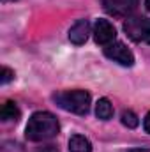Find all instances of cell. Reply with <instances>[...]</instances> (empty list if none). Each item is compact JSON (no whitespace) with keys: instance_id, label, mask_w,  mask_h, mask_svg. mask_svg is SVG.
Masks as SVG:
<instances>
[{"instance_id":"6da1fadb","label":"cell","mask_w":150,"mask_h":152,"mask_svg":"<svg viewBox=\"0 0 150 152\" xmlns=\"http://www.w3.org/2000/svg\"><path fill=\"white\" fill-rule=\"evenodd\" d=\"M58 131H60V126L55 115L48 112H36L28 118V124L25 127V136L30 142H44L57 136Z\"/></svg>"},{"instance_id":"7a4b0ae2","label":"cell","mask_w":150,"mask_h":152,"mask_svg":"<svg viewBox=\"0 0 150 152\" xmlns=\"http://www.w3.org/2000/svg\"><path fill=\"white\" fill-rule=\"evenodd\" d=\"M53 101L66 112L76 115H87L90 110L92 97L87 90H64L53 96Z\"/></svg>"},{"instance_id":"3957f363","label":"cell","mask_w":150,"mask_h":152,"mask_svg":"<svg viewBox=\"0 0 150 152\" xmlns=\"http://www.w3.org/2000/svg\"><path fill=\"white\" fill-rule=\"evenodd\" d=\"M104 55L110 60L120 64V66H124V67L134 66V55H133V51L124 42H111V44H108L104 48Z\"/></svg>"},{"instance_id":"277c9868","label":"cell","mask_w":150,"mask_h":152,"mask_svg":"<svg viewBox=\"0 0 150 152\" xmlns=\"http://www.w3.org/2000/svg\"><path fill=\"white\" fill-rule=\"evenodd\" d=\"M124 30L129 37L136 42L140 41H147L150 30V20L143 18V16H136V18H129L124 23Z\"/></svg>"},{"instance_id":"5b68a950","label":"cell","mask_w":150,"mask_h":152,"mask_svg":"<svg viewBox=\"0 0 150 152\" xmlns=\"http://www.w3.org/2000/svg\"><path fill=\"white\" fill-rule=\"evenodd\" d=\"M104 11L115 18H127L138 7V0H103Z\"/></svg>"},{"instance_id":"8992f818","label":"cell","mask_w":150,"mask_h":152,"mask_svg":"<svg viewBox=\"0 0 150 152\" xmlns=\"http://www.w3.org/2000/svg\"><path fill=\"white\" fill-rule=\"evenodd\" d=\"M117 37V30L108 20H97L94 25V39L97 44H111Z\"/></svg>"},{"instance_id":"52a82bcc","label":"cell","mask_w":150,"mask_h":152,"mask_svg":"<svg viewBox=\"0 0 150 152\" xmlns=\"http://www.w3.org/2000/svg\"><path fill=\"white\" fill-rule=\"evenodd\" d=\"M90 36V23L87 20H78L74 25L69 28V41L79 46V44H85L87 39Z\"/></svg>"},{"instance_id":"ba28073f","label":"cell","mask_w":150,"mask_h":152,"mask_svg":"<svg viewBox=\"0 0 150 152\" xmlns=\"http://www.w3.org/2000/svg\"><path fill=\"white\" fill-rule=\"evenodd\" d=\"M69 151L71 152H92V143L88 138L81 136V134H74L69 140Z\"/></svg>"},{"instance_id":"9c48e42d","label":"cell","mask_w":150,"mask_h":152,"mask_svg":"<svg viewBox=\"0 0 150 152\" xmlns=\"http://www.w3.org/2000/svg\"><path fill=\"white\" fill-rule=\"evenodd\" d=\"M20 108L16 106V103H12V101H7L4 106H2V110H0V118L4 120V122H18V118H20Z\"/></svg>"},{"instance_id":"30bf717a","label":"cell","mask_w":150,"mask_h":152,"mask_svg":"<svg viewBox=\"0 0 150 152\" xmlns=\"http://www.w3.org/2000/svg\"><path fill=\"white\" fill-rule=\"evenodd\" d=\"M95 115H97V118H101V120H110L113 117V104L108 101V99H99L97 101V104H95Z\"/></svg>"},{"instance_id":"8fae6325","label":"cell","mask_w":150,"mask_h":152,"mask_svg":"<svg viewBox=\"0 0 150 152\" xmlns=\"http://www.w3.org/2000/svg\"><path fill=\"white\" fill-rule=\"evenodd\" d=\"M122 124H124L125 127H129V129H134V127H138L140 120H138V117H136L134 112L124 110V112H122Z\"/></svg>"},{"instance_id":"7c38bea8","label":"cell","mask_w":150,"mask_h":152,"mask_svg":"<svg viewBox=\"0 0 150 152\" xmlns=\"http://www.w3.org/2000/svg\"><path fill=\"white\" fill-rule=\"evenodd\" d=\"M11 80H14V71H11L9 67H4L2 69V85H5V83H9Z\"/></svg>"},{"instance_id":"4fadbf2b","label":"cell","mask_w":150,"mask_h":152,"mask_svg":"<svg viewBox=\"0 0 150 152\" xmlns=\"http://www.w3.org/2000/svg\"><path fill=\"white\" fill-rule=\"evenodd\" d=\"M36 152H58V149L55 145H44V147H39Z\"/></svg>"},{"instance_id":"5bb4252c","label":"cell","mask_w":150,"mask_h":152,"mask_svg":"<svg viewBox=\"0 0 150 152\" xmlns=\"http://www.w3.org/2000/svg\"><path fill=\"white\" fill-rule=\"evenodd\" d=\"M143 127H145V131L150 134V112L145 115V118H143Z\"/></svg>"},{"instance_id":"9a60e30c","label":"cell","mask_w":150,"mask_h":152,"mask_svg":"<svg viewBox=\"0 0 150 152\" xmlns=\"http://www.w3.org/2000/svg\"><path fill=\"white\" fill-rule=\"evenodd\" d=\"M129 152H149V151H145V149H133V151H129Z\"/></svg>"},{"instance_id":"2e32d148","label":"cell","mask_w":150,"mask_h":152,"mask_svg":"<svg viewBox=\"0 0 150 152\" xmlns=\"http://www.w3.org/2000/svg\"><path fill=\"white\" fill-rule=\"evenodd\" d=\"M145 5H147V9L150 11V0H145Z\"/></svg>"},{"instance_id":"e0dca14e","label":"cell","mask_w":150,"mask_h":152,"mask_svg":"<svg viewBox=\"0 0 150 152\" xmlns=\"http://www.w3.org/2000/svg\"><path fill=\"white\" fill-rule=\"evenodd\" d=\"M147 42H150V30H149V37H147Z\"/></svg>"}]
</instances>
